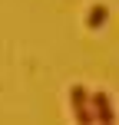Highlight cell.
<instances>
[{"instance_id":"cell-2","label":"cell","mask_w":119,"mask_h":125,"mask_svg":"<svg viewBox=\"0 0 119 125\" xmlns=\"http://www.w3.org/2000/svg\"><path fill=\"white\" fill-rule=\"evenodd\" d=\"M103 20H106V7H93L89 10V26H103Z\"/></svg>"},{"instance_id":"cell-1","label":"cell","mask_w":119,"mask_h":125,"mask_svg":"<svg viewBox=\"0 0 119 125\" xmlns=\"http://www.w3.org/2000/svg\"><path fill=\"white\" fill-rule=\"evenodd\" d=\"M93 102H96V115H99L103 122H113V105H109L106 92H96V95H93Z\"/></svg>"}]
</instances>
